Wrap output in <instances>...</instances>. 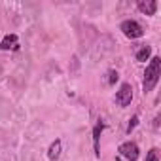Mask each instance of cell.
Instances as JSON below:
<instances>
[{"label": "cell", "mask_w": 161, "mask_h": 161, "mask_svg": "<svg viewBox=\"0 0 161 161\" xmlns=\"http://www.w3.org/2000/svg\"><path fill=\"white\" fill-rule=\"evenodd\" d=\"M144 161H159V150L157 148H152L148 153H146V159Z\"/></svg>", "instance_id": "30bf717a"}, {"label": "cell", "mask_w": 161, "mask_h": 161, "mask_svg": "<svg viewBox=\"0 0 161 161\" xmlns=\"http://www.w3.org/2000/svg\"><path fill=\"white\" fill-rule=\"evenodd\" d=\"M119 31L127 36V38H131V40H135V38H140L142 34H144V29H142V25L138 23V21H135V19H127V21H123L121 25H119Z\"/></svg>", "instance_id": "7a4b0ae2"}, {"label": "cell", "mask_w": 161, "mask_h": 161, "mask_svg": "<svg viewBox=\"0 0 161 161\" xmlns=\"http://www.w3.org/2000/svg\"><path fill=\"white\" fill-rule=\"evenodd\" d=\"M118 152L121 153V157H125L127 161H136L138 159V146H136V142H131V140H127V142H123V144H119V148H118Z\"/></svg>", "instance_id": "3957f363"}, {"label": "cell", "mask_w": 161, "mask_h": 161, "mask_svg": "<svg viewBox=\"0 0 161 161\" xmlns=\"http://www.w3.org/2000/svg\"><path fill=\"white\" fill-rule=\"evenodd\" d=\"M133 101V86L131 84H121L119 91L116 93V103L123 108V106H129Z\"/></svg>", "instance_id": "277c9868"}, {"label": "cell", "mask_w": 161, "mask_h": 161, "mask_svg": "<svg viewBox=\"0 0 161 161\" xmlns=\"http://www.w3.org/2000/svg\"><path fill=\"white\" fill-rule=\"evenodd\" d=\"M159 76H161V59L159 57H152L150 59V64L146 66L144 80H142V89H144V93H150L157 86Z\"/></svg>", "instance_id": "6da1fadb"}, {"label": "cell", "mask_w": 161, "mask_h": 161, "mask_svg": "<svg viewBox=\"0 0 161 161\" xmlns=\"http://www.w3.org/2000/svg\"><path fill=\"white\" fill-rule=\"evenodd\" d=\"M103 123H97L93 129V148H95V157H101V148H99V138H101Z\"/></svg>", "instance_id": "52a82bcc"}, {"label": "cell", "mask_w": 161, "mask_h": 161, "mask_svg": "<svg viewBox=\"0 0 161 161\" xmlns=\"http://www.w3.org/2000/svg\"><path fill=\"white\" fill-rule=\"evenodd\" d=\"M108 76H110V78H108V84H110V86H114V84L118 82V78H119V74H118L116 70H110Z\"/></svg>", "instance_id": "7c38bea8"}, {"label": "cell", "mask_w": 161, "mask_h": 161, "mask_svg": "<svg viewBox=\"0 0 161 161\" xmlns=\"http://www.w3.org/2000/svg\"><path fill=\"white\" fill-rule=\"evenodd\" d=\"M150 55H152V47H150V46H142V47L136 51V61L146 63V61L150 59Z\"/></svg>", "instance_id": "9c48e42d"}, {"label": "cell", "mask_w": 161, "mask_h": 161, "mask_svg": "<svg viewBox=\"0 0 161 161\" xmlns=\"http://www.w3.org/2000/svg\"><path fill=\"white\" fill-rule=\"evenodd\" d=\"M0 49H19V40H17V36L15 34H8V36H4V40L0 42Z\"/></svg>", "instance_id": "8992f818"}, {"label": "cell", "mask_w": 161, "mask_h": 161, "mask_svg": "<svg viewBox=\"0 0 161 161\" xmlns=\"http://www.w3.org/2000/svg\"><path fill=\"white\" fill-rule=\"evenodd\" d=\"M136 123H138V116H133V118L129 119V125H127V135H131V131L136 127Z\"/></svg>", "instance_id": "8fae6325"}, {"label": "cell", "mask_w": 161, "mask_h": 161, "mask_svg": "<svg viewBox=\"0 0 161 161\" xmlns=\"http://www.w3.org/2000/svg\"><path fill=\"white\" fill-rule=\"evenodd\" d=\"M136 8L142 12V14H146V15H155V12H157V2L155 0H138L136 2Z\"/></svg>", "instance_id": "5b68a950"}, {"label": "cell", "mask_w": 161, "mask_h": 161, "mask_svg": "<svg viewBox=\"0 0 161 161\" xmlns=\"http://www.w3.org/2000/svg\"><path fill=\"white\" fill-rule=\"evenodd\" d=\"M59 155H61V140L57 138L55 142H51V146L47 150V159L55 161V159H59Z\"/></svg>", "instance_id": "ba28073f"}]
</instances>
